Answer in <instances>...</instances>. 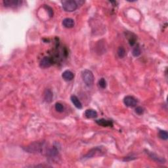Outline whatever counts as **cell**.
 I'll return each instance as SVG.
<instances>
[{
    "label": "cell",
    "instance_id": "6da1fadb",
    "mask_svg": "<svg viewBox=\"0 0 168 168\" xmlns=\"http://www.w3.org/2000/svg\"><path fill=\"white\" fill-rule=\"evenodd\" d=\"M24 150L29 153H44L47 154L48 148L47 149V144L45 142H34L24 148Z\"/></svg>",
    "mask_w": 168,
    "mask_h": 168
},
{
    "label": "cell",
    "instance_id": "7a4b0ae2",
    "mask_svg": "<svg viewBox=\"0 0 168 168\" xmlns=\"http://www.w3.org/2000/svg\"><path fill=\"white\" fill-rule=\"evenodd\" d=\"M82 77L86 86L89 87L92 86L94 82V76L92 72L89 70H85L82 72Z\"/></svg>",
    "mask_w": 168,
    "mask_h": 168
},
{
    "label": "cell",
    "instance_id": "3957f363",
    "mask_svg": "<svg viewBox=\"0 0 168 168\" xmlns=\"http://www.w3.org/2000/svg\"><path fill=\"white\" fill-rule=\"evenodd\" d=\"M62 6L63 9L67 12H72L76 11L78 8V3L74 0H65L62 1Z\"/></svg>",
    "mask_w": 168,
    "mask_h": 168
},
{
    "label": "cell",
    "instance_id": "277c9868",
    "mask_svg": "<svg viewBox=\"0 0 168 168\" xmlns=\"http://www.w3.org/2000/svg\"><path fill=\"white\" fill-rule=\"evenodd\" d=\"M103 150L101 147L97 146V147L93 148L92 149L90 150L88 152V154H86L84 156L85 158H89L91 157H93L95 156H98V155H101L103 154Z\"/></svg>",
    "mask_w": 168,
    "mask_h": 168
},
{
    "label": "cell",
    "instance_id": "5b68a950",
    "mask_svg": "<svg viewBox=\"0 0 168 168\" xmlns=\"http://www.w3.org/2000/svg\"><path fill=\"white\" fill-rule=\"evenodd\" d=\"M53 61L52 58H51L49 57H45L42 59L41 61H40V67L43 68V69H46V68L50 67L53 64Z\"/></svg>",
    "mask_w": 168,
    "mask_h": 168
},
{
    "label": "cell",
    "instance_id": "8992f818",
    "mask_svg": "<svg viewBox=\"0 0 168 168\" xmlns=\"http://www.w3.org/2000/svg\"><path fill=\"white\" fill-rule=\"evenodd\" d=\"M3 3L6 7H16L22 4V1H19V0H3Z\"/></svg>",
    "mask_w": 168,
    "mask_h": 168
},
{
    "label": "cell",
    "instance_id": "52a82bcc",
    "mask_svg": "<svg viewBox=\"0 0 168 168\" xmlns=\"http://www.w3.org/2000/svg\"><path fill=\"white\" fill-rule=\"evenodd\" d=\"M124 103L127 106H129V107H134V106L137 105V101L133 97L126 96L124 99Z\"/></svg>",
    "mask_w": 168,
    "mask_h": 168
},
{
    "label": "cell",
    "instance_id": "ba28073f",
    "mask_svg": "<svg viewBox=\"0 0 168 168\" xmlns=\"http://www.w3.org/2000/svg\"><path fill=\"white\" fill-rule=\"evenodd\" d=\"M146 154H148V156L150 157V158L153 159V160L156 161V162H158V163H163L165 161V159L163 158H161V157H159L158 156V155L154 154V153L153 152H149L148 150H146Z\"/></svg>",
    "mask_w": 168,
    "mask_h": 168
},
{
    "label": "cell",
    "instance_id": "9c48e42d",
    "mask_svg": "<svg viewBox=\"0 0 168 168\" xmlns=\"http://www.w3.org/2000/svg\"><path fill=\"white\" fill-rule=\"evenodd\" d=\"M96 123L101 126L103 127H112L113 126V122L110 120H107L105 119H100V120H96Z\"/></svg>",
    "mask_w": 168,
    "mask_h": 168
},
{
    "label": "cell",
    "instance_id": "30bf717a",
    "mask_svg": "<svg viewBox=\"0 0 168 168\" xmlns=\"http://www.w3.org/2000/svg\"><path fill=\"white\" fill-rule=\"evenodd\" d=\"M74 24H75L74 20L70 18H65L63 20V26L67 28H72L74 26Z\"/></svg>",
    "mask_w": 168,
    "mask_h": 168
},
{
    "label": "cell",
    "instance_id": "8fae6325",
    "mask_svg": "<svg viewBox=\"0 0 168 168\" xmlns=\"http://www.w3.org/2000/svg\"><path fill=\"white\" fill-rule=\"evenodd\" d=\"M53 98V92L50 89H47L44 92V100L47 103H51Z\"/></svg>",
    "mask_w": 168,
    "mask_h": 168
},
{
    "label": "cell",
    "instance_id": "7c38bea8",
    "mask_svg": "<svg viewBox=\"0 0 168 168\" xmlns=\"http://www.w3.org/2000/svg\"><path fill=\"white\" fill-rule=\"evenodd\" d=\"M62 77L65 81L69 82V81H71L74 79V74L72 73L71 71L66 70L63 73Z\"/></svg>",
    "mask_w": 168,
    "mask_h": 168
},
{
    "label": "cell",
    "instance_id": "4fadbf2b",
    "mask_svg": "<svg viewBox=\"0 0 168 168\" xmlns=\"http://www.w3.org/2000/svg\"><path fill=\"white\" fill-rule=\"evenodd\" d=\"M70 100L72 103L74 104V105L75 106L76 108H78V109H81V108H82V103H81L79 99H78L76 95H72L70 97Z\"/></svg>",
    "mask_w": 168,
    "mask_h": 168
},
{
    "label": "cell",
    "instance_id": "5bb4252c",
    "mask_svg": "<svg viewBox=\"0 0 168 168\" xmlns=\"http://www.w3.org/2000/svg\"><path fill=\"white\" fill-rule=\"evenodd\" d=\"M98 116L97 112L94 110L88 109L85 112V116L88 118H97Z\"/></svg>",
    "mask_w": 168,
    "mask_h": 168
},
{
    "label": "cell",
    "instance_id": "9a60e30c",
    "mask_svg": "<svg viewBox=\"0 0 168 168\" xmlns=\"http://www.w3.org/2000/svg\"><path fill=\"white\" fill-rule=\"evenodd\" d=\"M141 49L139 47V45H136L133 49L132 54L134 57H137L141 55Z\"/></svg>",
    "mask_w": 168,
    "mask_h": 168
},
{
    "label": "cell",
    "instance_id": "2e32d148",
    "mask_svg": "<svg viewBox=\"0 0 168 168\" xmlns=\"http://www.w3.org/2000/svg\"><path fill=\"white\" fill-rule=\"evenodd\" d=\"M158 136L160 139L163 140H167L168 139V134L166 131L159 130L158 133Z\"/></svg>",
    "mask_w": 168,
    "mask_h": 168
},
{
    "label": "cell",
    "instance_id": "e0dca14e",
    "mask_svg": "<svg viewBox=\"0 0 168 168\" xmlns=\"http://www.w3.org/2000/svg\"><path fill=\"white\" fill-rule=\"evenodd\" d=\"M117 53H118V55L120 58H124L125 55V53L126 52H125V49L123 47H120L118 48Z\"/></svg>",
    "mask_w": 168,
    "mask_h": 168
},
{
    "label": "cell",
    "instance_id": "ac0fdd59",
    "mask_svg": "<svg viewBox=\"0 0 168 168\" xmlns=\"http://www.w3.org/2000/svg\"><path fill=\"white\" fill-rule=\"evenodd\" d=\"M130 34V36H129L130 38H128L129 43V44H130L131 46H133L136 43L137 38H136V36L134 34Z\"/></svg>",
    "mask_w": 168,
    "mask_h": 168
},
{
    "label": "cell",
    "instance_id": "d6986e66",
    "mask_svg": "<svg viewBox=\"0 0 168 168\" xmlns=\"http://www.w3.org/2000/svg\"><path fill=\"white\" fill-rule=\"evenodd\" d=\"M55 109L57 112H63L64 111V106L61 103H57L55 104Z\"/></svg>",
    "mask_w": 168,
    "mask_h": 168
},
{
    "label": "cell",
    "instance_id": "ffe728a7",
    "mask_svg": "<svg viewBox=\"0 0 168 168\" xmlns=\"http://www.w3.org/2000/svg\"><path fill=\"white\" fill-rule=\"evenodd\" d=\"M99 86L102 89H105L106 87V82L105 78H101L99 81Z\"/></svg>",
    "mask_w": 168,
    "mask_h": 168
},
{
    "label": "cell",
    "instance_id": "44dd1931",
    "mask_svg": "<svg viewBox=\"0 0 168 168\" xmlns=\"http://www.w3.org/2000/svg\"><path fill=\"white\" fill-rule=\"evenodd\" d=\"M135 112L138 115H142V114L144 113V110L142 108L140 107V106H138V107L135 108Z\"/></svg>",
    "mask_w": 168,
    "mask_h": 168
},
{
    "label": "cell",
    "instance_id": "7402d4cb",
    "mask_svg": "<svg viewBox=\"0 0 168 168\" xmlns=\"http://www.w3.org/2000/svg\"><path fill=\"white\" fill-rule=\"evenodd\" d=\"M45 9L48 11V13H49V14L50 17H52L53 15V9L51 7H50L49 6H47V5H45L44 7Z\"/></svg>",
    "mask_w": 168,
    "mask_h": 168
}]
</instances>
